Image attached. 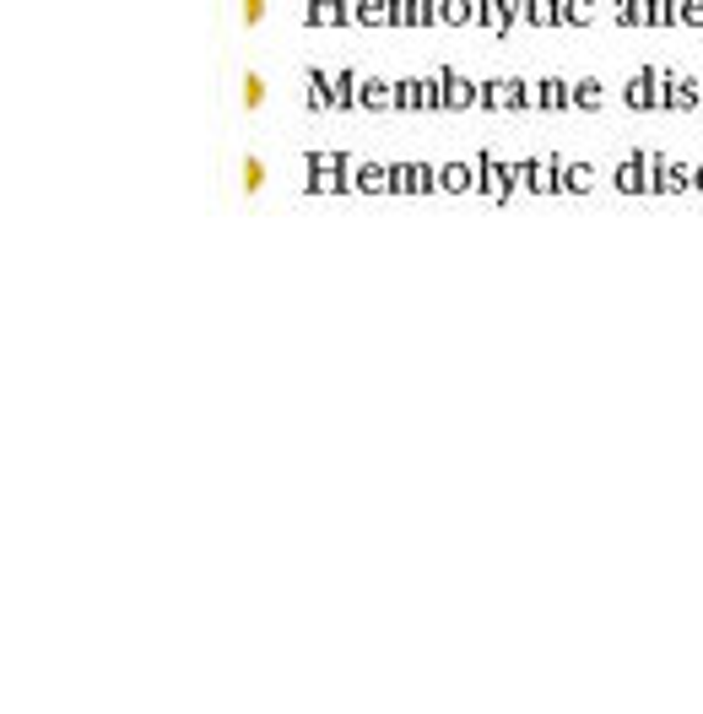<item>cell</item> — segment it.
<instances>
[{"label": "cell", "mask_w": 703, "mask_h": 714, "mask_svg": "<svg viewBox=\"0 0 703 714\" xmlns=\"http://www.w3.org/2000/svg\"><path fill=\"white\" fill-rule=\"evenodd\" d=\"M260 184H265V163H260V157H249V163H244V190H260Z\"/></svg>", "instance_id": "28"}, {"label": "cell", "mask_w": 703, "mask_h": 714, "mask_svg": "<svg viewBox=\"0 0 703 714\" xmlns=\"http://www.w3.org/2000/svg\"><path fill=\"white\" fill-rule=\"evenodd\" d=\"M693 190H703V163L693 168Z\"/></svg>", "instance_id": "33"}, {"label": "cell", "mask_w": 703, "mask_h": 714, "mask_svg": "<svg viewBox=\"0 0 703 714\" xmlns=\"http://www.w3.org/2000/svg\"><path fill=\"white\" fill-rule=\"evenodd\" d=\"M503 109H536V87L530 82H520V76H509V82H503Z\"/></svg>", "instance_id": "12"}, {"label": "cell", "mask_w": 703, "mask_h": 714, "mask_svg": "<svg viewBox=\"0 0 703 714\" xmlns=\"http://www.w3.org/2000/svg\"><path fill=\"white\" fill-rule=\"evenodd\" d=\"M476 109H503V76L476 82Z\"/></svg>", "instance_id": "20"}, {"label": "cell", "mask_w": 703, "mask_h": 714, "mask_svg": "<svg viewBox=\"0 0 703 714\" xmlns=\"http://www.w3.org/2000/svg\"><path fill=\"white\" fill-rule=\"evenodd\" d=\"M601 98H606V87L595 82V76H585V82H574V109L595 114V109H601Z\"/></svg>", "instance_id": "15"}, {"label": "cell", "mask_w": 703, "mask_h": 714, "mask_svg": "<svg viewBox=\"0 0 703 714\" xmlns=\"http://www.w3.org/2000/svg\"><path fill=\"white\" fill-rule=\"evenodd\" d=\"M520 22H530V28H547V0H520Z\"/></svg>", "instance_id": "24"}, {"label": "cell", "mask_w": 703, "mask_h": 714, "mask_svg": "<svg viewBox=\"0 0 703 714\" xmlns=\"http://www.w3.org/2000/svg\"><path fill=\"white\" fill-rule=\"evenodd\" d=\"M309 109H336V76H325L320 65H309Z\"/></svg>", "instance_id": "8"}, {"label": "cell", "mask_w": 703, "mask_h": 714, "mask_svg": "<svg viewBox=\"0 0 703 714\" xmlns=\"http://www.w3.org/2000/svg\"><path fill=\"white\" fill-rule=\"evenodd\" d=\"M536 109H547V114L574 109V82H563V76H541V82H536Z\"/></svg>", "instance_id": "5"}, {"label": "cell", "mask_w": 703, "mask_h": 714, "mask_svg": "<svg viewBox=\"0 0 703 714\" xmlns=\"http://www.w3.org/2000/svg\"><path fill=\"white\" fill-rule=\"evenodd\" d=\"M357 71H336V109H357Z\"/></svg>", "instance_id": "19"}, {"label": "cell", "mask_w": 703, "mask_h": 714, "mask_svg": "<svg viewBox=\"0 0 703 714\" xmlns=\"http://www.w3.org/2000/svg\"><path fill=\"white\" fill-rule=\"evenodd\" d=\"M514 179H520V168H514V163H498L493 152L476 157V190H487V195H498V201H509V195H514Z\"/></svg>", "instance_id": "1"}, {"label": "cell", "mask_w": 703, "mask_h": 714, "mask_svg": "<svg viewBox=\"0 0 703 714\" xmlns=\"http://www.w3.org/2000/svg\"><path fill=\"white\" fill-rule=\"evenodd\" d=\"M476 22L493 28L498 38H509L514 22H520V0H476Z\"/></svg>", "instance_id": "2"}, {"label": "cell", "mask_w": 703, "mask_h": 714, "mask_svg": "<svg viewBox=\"0 0 703 714\" xmlns=\"http://www.w3.org/2000/svg\"><path fill=\"white\" fill-rule=\"evenodd\" d=\"M352 190H390V168L357 163V168H352Z\"/></svg>", "instance_id": "13"}, {"label": "cell", "mask_w": 703, "mask_h": 714, "mask_svg": "<svg viewBox=\"0 0 703 714\" xmlns=\"http://www.w3.org/2000/svg\"><path fill=\"white\" fill-rule=\"evenodd\" d=\"M617 190H649V152H633L628 163L617 168Z\"/></svg>", "instance_id": "7"}, {"label": "cell", "mask_w": 703, "mask_h": 714, "mask_svg": "<svg viewBox=\"0 0 703 714\" xmlns=\"http://www.w3.org/2000/svg\"><path fill=\"white\" fill-rule=\"evenodd\" d=\"M439 22H444V28H471V22H476V0H439Z\"/></svg>", "instance_id": "10"}, {"label": "cell", "mask_w": 703, "mask_h": 714, "mask_svg": "<svg viewBox=\"0 0 703 714\" xmlns=\"http://www.w3.org/2000/svg\"><path fill=\"white\" fill-rule=\"evenodd\" d=\"M260 103H265V76L249 71L244 76V109H260Z\"/></svg>", "instance_id": "25"}, {"label": "cell", "mask_w": 703, "mask_h": 714, "mask_svg": "<svg viewBox=\"0 0 703 714\" xmlns=\"http://www.w3.org/2000/svg\"><path fill=\"white\" fill-rule=\"evenodd\" d=\"M547 28H563V0H547Z\"/></svg>", "instance_id": "32"}, {"label": "cell", "mask_w": 703, "mask_h": 714, "mask_svg": "<svg viewBox=\"0 0 703 714\" xmlns=\"http://www.w3.org/2000/svg\"><path fill=\"white\" fill-rule=\"evenodd\" d=\"M644 28H682L676 22V0H644Z\"/></svg>", "instance_id": "14"}, {"label": "cell", "mask_w": 703, "mask_h": 714, "mask_svg": "<svg viewBox=\"0 0 703 714\" xmlns=\"http://www.w3.org/2000/svg\"><path fill=\"white\" fill-rule=\"evenodd\" d=\"M260 17H265V0H244V22H249V28H255Z\"/></svg>", "instance_id": "31"}, {"label": "cell", "mask_w": 703, "mask_h": 714, "mask_svg": "<svg viewBox=\"0 0 703 714\" xmlns=\"http://www.w3.org/2000/svg\"><path fill=\"white\" fill-rule=\"evenodd\" d=\"M439 22V0H411V28H433Z\"/></svg>", "instance_id": "22"}, {"label": "cell", "mask_w": 703, "mask_h": 714, "mask_svg": "<svg viewBox=\"0 0 703 714\" xmlns=\"http://www.w3.org/2000/svg\"><path fill=\"white\" fill-rule=\"evenodd\" d=\"M563 190H595V168L590 163H563Z\"/></svg>", "instance_id": "18"}, {"label": "cell", "mask_w": 703, "mask_h": 714, "mask_svg": "<svg viewBox=\"0 0 703 714\" xmlns=\"http://www.w3.org/2000/svg\"><path fill=\"white\" fill-rule=\"evenodd\" d=\"M439 184V168L433 163H411V190H433Z\"/></svg>", "instance_id": "26"}, {"label": "cell", "mask_w": 703, "mask_h": 714, "mask_svg": "<svg viewBox=\"0 0 703 714\" xmlns=\"http://www.w3.org/2000/svg\"><path fill=\"white\" fill-rule=\"evenodd\" d=\"M390 28H411V0H390Z\"/></svg>", "instance_id": "29"}, {"label": "cell", "mask_w": 703, "mask_h": 714, "mask_svg": "<svg viewBox=\"0 0 703 714\" xmlns=\"http://www.w3.org/2000/svg\"><path fill=\"white\" fill-rule=\"evenodd\" d=\"M357 109H368V114L395 109V82H384V76H363V82H357Z\"/></svg>", "instance_id": "6"}, {"label": "cell", "mask_w": 703, "mask_h": 714, "mask_svg": "<svg viewBox=\"0 0 703 714\" xmlns=\"http://www.w3.org/2000/svg\"><path fill=\"white\" fill-rule=\"evenodd\" d=\"M439 190H476V163H444Z\"/></svg>", "instance_id": "11"}, {"label": "cell", "mask_w": 703, "mask_h": 714, "mask_svg": "<svg viewBox=\"0 0 703 714\" xmlns=\"http://www.w3.org/2000/svg\"><path fill=\"white\" fill-rule=\"evenodd\" d=\"M357 28H390V0H352Z\"/></svg>", "instance_id": "9"}, {"label": "cell", "mask_w": 703, "mask_h": 714, "mask_svg": "<svg viewBox=\"0 0 703 714\" xmlns=\"http://www.w3.org/2000/svg\"><path fill=\"white\" fill-rule=\"evenodd\" d=\"M622 98H628V109H633V114L660 109V71H655V65H644V71L628 82V92H622Z\"/></svg>", "instance_id": "3"}, {"label": "cell", "mask_w": 703, "mask_h": 714, "mask_svg": "<svg viewBox=\"0 0 703 714\" xmlns=\"http://www.w3.org/2000/svg\"><path fill=\"white\" fill-rule=\"evenodd\" d=\"M390 190H411V163H390Z\"/></svg>", "instance_id": "30"}, {"label": "cell", "mask_w": 703, "mask_h": 714, "mask_svg": "<svg viewBox=\"0 0 703 714\" xmlns=\"http://www.w3.org/2000/svg\"><path fill=\"white\" fill-rule=\"evenodd\" d=\"M439 87H444V109H476V82H471V76H460V71H449V65H444V71H439Z\"/></svg>", "instance_id": "4"}, {"label": "cell", "mask_w": 703, "mask_h": 714, "mask_svg": "<svg viewBox=\"0 0 703 714\" xmlns=\"http://www.w3.org/2000/svg\"><path fill=\"white\" fill-rule=\"evenodd\" d=\"M395 109H411V114L422 109V76H401L395 82Z\"/></svg>", "instance_id": "16"}, {"label": "cell", "mask_w": 703, "mask_h": 714, "mask_svg": "<svg viewBox=\"0 0 703 714\" xmlns=\"http://www.w3.org/2000/svg\"><path fill=\"white\" fill-rule=\"evenodd\" d=\"M666 179H671V190H693V168H687V163H671Z\"/></svg>", "instance_id": "27"}, {"label": "cell", "mask_w": 703, "mask_h": 714, "mask_svg": "<svg viewBox=\"0 0 703 714\" xmlns=\"http://www.w3.org/2000/svg\"><path fill=\"white\" fill-rule=\"evenodd\" d=\"M595 22V0H563V28H590Z\"/></svg>", "instance_id": "17"}, {"label": "cell", "mask_w": 703, "mask_h": 714, "mask_svg": "<svg viewBox=\"0 0 703 714\" xmlns=\"http://www.w3.org/2000/svg\"><path fill=\"white\" fill-rule=\"evenodd\" d=\"M617 28H644V0H617Z\"/></svg>", "instance_id": "21"}, {"label": "cell", "mask_w": 703, "mask_h": 714, "mask_svg": "<svg viewBox=\"0 0 703 714\" xmlns=\"http://www.w3.org/2000/svg\"><path fill=\"white\" fill-rule=\"evenodd\" d=\"M676 22L682 28H703V0H676Z\"/></svg>", "instance_id": "23"}]
</instances>
